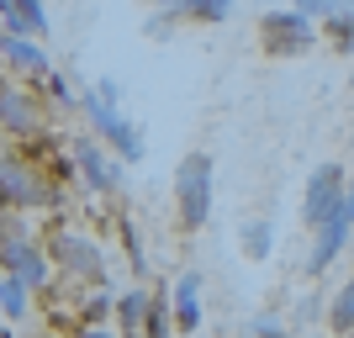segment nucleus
Segmentation results:
<instances>
[{
  "label": "nucleus",
  "mask_w": 354,
  "mask_h": 338,
  "mask_svg": "<svg viewBox=\"0 0 354 338\" xmlns=\"http://www.w3.org/2000/svg\"><path fill=\"white\" fill-rule=\"evenodd\" d=\"M175 206H180V227L196 233L212 217V159L207 153H185L175 169Z\"/></svg>",
  "instance_id": "f257e3e1"
},
{
  "label": "nucleus",
  "mask_w": 354,
  "mask_h": 338,
  "mask_svg": "<svg viewBox=\"0 0 354 338\" xmlns=\"http://www.w3.org/2000/svg\"><path fill=\"white\" fill-rule=\"evenodd\" d=\"M344 201H349V185H344V169L339 164H317L307 180V201H301V217L312 222V227H323L328 217H339Z\"/></svg>",
  "instance_id": "f03ea898"
},
{
  "label": "nucleus",
  "mask_w": 354,
  "mask_h": 338,
  "mask_svg": "<svg viewBox=\"0 0 354 338\" xmlns=\"http://www.w3.org/2000/svg\"><path fill=\"white\" fill-rule=\"evenodd\" d=\"M80 101H85L90 122H95V133H101L106 143L117 148L122 159H127V164H138V159H143V138H138V127H133L127 117H122L117 106H106L101 95H95V90H90V95H80Z\"/></svg>",
  "instance_id": "7ed1b4c3"
},
{
  "label": "nucleus",
  "mask_w": 354,
  "mask_h": 338,
  "mask_svg": "<svg viewBox=\"0 0 354 338\" xmlns=\"http://www.w3.org/2000/svg\"><path fill=\"white\" fill-rule=\"evenodd\" d=\"M259 48L265 53H301V48H312V27L301 11H270L265 21H259Z\"/></svg>",
  "instance_id": "20e7f679"
},
{
  "label": "nucleus",
  "mask_w": 354,
  "mask_h": 338,
  "mask_svg": "<svg viewBox=\"0 0 354 338\" xmlns=\"http://www.w3.org/2000/svg\"><path fill=\"white\" fill-rule=\"evenodd\" d=\"M0 196L16 201V206H37V201H48V185H43V180H32L16 159H0Z\"/></svg>",
  "instance_id": "39448f33"
},
{
  "label": "nucleus",
  "mask_w": 354,
  "mask_h": 338,
  "mask_svg": "<svg viewBox=\"0 0 354 338\" xmlns=\"http://www.w3.org/2000/svg\"><path fill=\"white\" fill-rule=\"evenodd\" d=\"M0 265L11 270L16 280H27V285H32V280H37V285H43V275H48V265H43V254L32 249L27 238H16V243H0Z\"/></svg>",
  "instance_id": "423d86ee"
},
{
  "label": "nucleus",
  "mask_w": 354,
  "mask_h": 338,
  "mask_svg": "<svg viewBox=\"0 0 354 338\" xmlns=\"http://www.w3.org/2000/svg\"><path fill=\"white\" fill-rule=\"evenodd\" d=\"M344 238H349V212H339V217H328L323 227H317V249H312V259H307L312 275H317V270H328L333 259H339Z\"/></svg>",
  "instance_id": "0eeeda50"
},
{
  "label": "nucleus",
  "mask_w": 354,
  "mask_h": 338,
  "mask_svg": "<svg viewBox=\"0 0 354 338\" xmlns=\"http://www.w3.org/2000/svg\"><path fill=\"white\" fill-rule=\"evenodd\" d=\"M53 259H59L64 270H74V275H101V265H95V243H85V238H74V233H59L53 238Z\"/></svg>",
  "instance_id": "6e6552de"
},
{
  "label": "nucleus",
  "mask_w": 354,
  "mask_h": 338,
  "mask_svg": "<svg viewBox=\"0 0 354 338\" xmlns=\"http://www.w3.org/2000/svg\"><path fill=\"white\" fill-rule=\"evenodd\" d=\"M175 328L180 333H196V328H201V275H180V285H175Z\"/></svg>",
  "instance_id": "1a4fd4ad"
},
{
  "label": "nucleus",
  "mask_w": 354,
  "mask_h": 338,
  "mask_svg": "<svg viewBox=\"0 0 354 338\" xmlns=\"http://www.w3.org/2000/svg\"><path fill=\"white\" fill-rule=\"evenodd\" d=\"M0 127H11V133H32V127H37L32 101L21 90H11V85H0Z\"/></svg>",
  "instance_id": "9d476101"
},
{
  "label": "nucleus",
  "mask_w": 354,
  "mask_h": 338,
  "mask_svg": "<svg viewBox=\"0 0 354 338\" xmlns=\"http://www.w3.org/2000/svg\"><path fill=\"white\" fill-rule=\"evenodd\" d=\"M74 153H80V169H85V180L95 185V191H111V185H117V169L101 159L95 143H74Z\"/></svg>",
  "instance_id": "9b49d317"
},
{
  "label": "nucleus",
  "mask_w": 354,
  "mask_h": 338,
  "mask_svg": "<svg viewBox=\"0 0 354 338\" xmlns=\"http://www.w3.org/2000/svg\"><path fill=\"white\" fill-rule=\"evenodd\" d=\"M0 48H6V53H11L16 64H21V69H37V74H48V53L37 43H27V37H0Z\"/></svg>",
  "instance_id": "f8f14e48"
},
{
  "label": "nucleus",
  "mask_w": 354,
  "mask_h": 338,
  "mask_svg": "<svg viewBox=\"0 0 354 338\" xmlns=\"http://www.w3.org/2000/svg\"><path fill=\"white\" fill-rule=\"evenodd\" d=\"M143 312H148V296L143 291H127L117 301V317H122V338H138V328H143Z\"/></svg>",
  "instance_id": "ddd939ff"
},
{
  "label": "nucleus",
  "mask_w": 354,
  "mask_h": 338,
  "mask_svg": "<svg viewBox=\"0 0 354 338\" xmlns=\"http://www.w3.org/2000/svg\"><path fill=\"white\" fill-rule=\"evenodd\" d=\"M175 317H169V301L164 296H148V312H143V338H169Z\"/></svg>",
  "instance_id": "4468645a"
},
{
  "label": "nucleus",
  "mask_w": 354,
  "mask_h": 338,
  "mask_svg": "<svg viewBox=\"0 0 354 338\" xmlns=\"http://www.w3.org/2000/svg\"><path fill=\"white\" fill-rule=\"evenodd\" d=\"M328 323H333V333H354V280L344 285L339 296H333V307H328Z\"/></svg>",
  "instance_id": "2eb2a0df"
},
{
  "label": "nucleus",
  "mask_w": 354,
  "mask_h": 338,
  "mask_svg": "<svg viewBox=\"0 0 354 338\" xmlns=\"http://www.w3.org/2000/svg\"><path fill=\"white\" fill-rule=\"evenodd\" d=\"M270 243H275V227H270V222H249V227H243V254H249V259H270Z\"/></svg>",
  "instance_id": "dca6fc26"
},
{
  "label": "nucleus",
  "mask_w": 354,
  "mask_h": 338,
  "mask_svg": "<svg viewBox=\"0 0 354 338\" xmlns=\"http://www.w3.org/2000/svg\"><path fill=\"white\" fill-rule=\"evenodd\" d=\"M328 37H333V48H339V53H354V11L328 16Z\"/></svg>",
  "instance_id": "f3484780"
},
{
  "label": "nucleus",
  "mask_w": 354,
  "mask_h": 338,
  "mask_svg": "<svg viewBox=\"0 0 354 338\" xmlns=\"http://www.w3.org/2000/svg\"><path fill=\"white\" fill-rule=\"evenodd\" d=\"M175 6H185V11L201 16V21H227V16H233V0H175Z\"/></svg>",
  "instance_id": "a211bd4d"
},
{
  "label": "nucleus",
  "mask_w": 354,
  "mask_h": 338,
  "mask_svg": "<svg viewBox=\"0 0 354 338\" xmlns=\"http://www.w3.org/2000/svg\"><path fill=\"white\" fill-rule=\"evenodd\" d=\"M0 307H6V317H21V312H27V280H6V285H0Z\"/></svg>",
  "instance_id": "6ab92c4d"
},
{
  "label": "nucleus",
  "mask_w": 354,
  "mask_h": 338,
  "mask_svg": "<svg viewBox=\"0 0 354 338\" xmlns=\"http://www.w3.org/2000/svg\"><path fill=\"white\" fill-rule=\"evenodd\" d=\"M301 16H339V11H354V0H296Z\"/></svg>",
  "instance_id": "aec40b11"
},
{
  "label": "nucleus",
  "mask_w": 354,
  "mask_h": 338,
  "mask_svg": "<svg viewBox=\"0 0 354 338\" xmlns=\"http://www.w3.org/2000/svg\"><path fill=\"white\" fill-rule=\"evenodd\" d=\"M11 6H16V16L27 21V32H37V37L48 32V16H43V6H37V0H11Z\"/></svg>",
  "instance_id": "412c9836"
},
{
  "label": "nucleus",
  "mask_w": 354,
  "mask_h": 338,
  "mask_svg": "<svg viewBox=\"0 0 354 338\" xmlns=\"http://www.w3.org/2000/svg\"><path fill=\"white\" fill-rule=\"evenodd\" d=\"M106 312H111V296H95V301H90V312H85V323H101Z\"/></svg>",
  "instance_id": "4be33fe9"
},
{
  "label": "nucleus",
  "mask_w": 354,
  "mask_h": 338,
  "mask_svg": "<svg viewBox=\"0 0 354 338\" xmlns=\"http://www.w3.org/2000/svg\"><path fill=\"white\" fill-rule=\"evenodd\" d=\"M95 95H101L106 106H117V101H122V90H117V79H101V85H95Z\"/></svg>",
  "instance_id": "5701e85b"
},
{
  "label": "nucleus",
  "mask_w": 354,
  "mask_h": 338,
  "mask_svg": "<svg viewBox=\"0 0 354 338\" xmlns=\"http://www.w3.org/2000/svg\"><path fill=\"white\" fill-rule=\"evenodd\" d=\"M80 338H111V333H106L101 323H90V328H85V333H80Z\"/></svg>",
  "instance_id": "b1692460"
},
{
  "label": "nucleus",
  "mask_w": 354,
  "mask_h": 338,
  "mask_svg": "<svg viewBox=\"0 0 354 338\" xmlns=\"http://www.w3.org/2000/svg\"><path fill=\"white\" fill-rule=\"evenodd\" d=\"M259 338H291V333H281V328H270V333H259Z\"/></svg>",
  "instance_id": "393cba45"
},
{
  "label": "nucleus",
  "mask_w": 354,
  "mask_h": 338,
  "mask_svg": "<svg viewBox=\"0 0 354 338\" xmlns=\"http://www.w3.org/2000/svg\"><path fill=\"white\" fill-rule=\"evenodd\" d=\"M344 212H349V222H354V196H349V201H344Z\"/></svg>",
  "instance_id": "a878e982"
},
{
  "label": "nucleus",
  "mask_w": 354,
  "mask_h": 338,
  "mask_svg": "<svg viewBox=\"0 0 354 338\" xmlns=\"http://www.w3.org/2000/svg\"><path fill=\"white\" fill-rule=\"evenodd\" d=\"M159 6H175V0H159Z\"/></svg>",
  "instance_id": "bb28decb"
}]
</instances>
